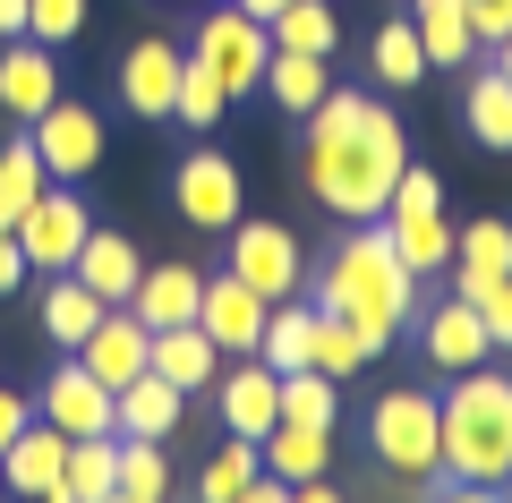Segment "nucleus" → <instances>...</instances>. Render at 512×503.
Here are the masks:
<instances>
[{"label":"nucleus","mask_w":512,"mask_h":503,"mask_svg":"<svg viewBox=\"0 0 512 503\" xmlns=\"http://www.w3.org/2000/svg\"><path fill=\"white\" fill-rule=\"evenodd\" d=\"M299 154H308L299 180H308V197L333 222H384V197H393V180H402V162H410V128L376 94L333 86L308 111V145Z\"/></svg>","instance_id":"obj_1"},{"label":"nucleus","mask_w":512,"mask_h":503,"mask_svg":"<svg viewBox=\"0 0 512 503\" xmlns=\"http://www.w3.org/2000/svg\"><path fill=\"white\" fill-rule=\"evenodd\" d=\"M316 316H342L367 350H393L410 316H419V273L393 256V239L376 222H350L325 248V273H316Z\"/></svg>","instance_id":"obj_2"},{"label":"nucleus","mask_w":512,"mask_h":503,"mask_svg":"<svg viewBox=\"0 0 512 503\" xmlns=\"http://www.w3.org/2000/svg\"><path fill=\"white\" fill-rule=\"evenodd\" d=\"M436 461L444 478H478V486L512 478V376L461 367L453 393L436 401Z\"/></svg>","instance_id":"obj_3"},{"label":"nucleus","mask_w":512,"mask_h":503,"mask_svg":"<svg viewBox=\"0 0 512 503\" xmlns=\"http://www.w3.org/2000/svg\"><path fill=\"white\" fill-rule=\"evenodd\" d=\"M367 452H376V469H393V478L436 486L444 478V461H436V393H419V384L376 393V410H367Z\"/></svg>","instance_id":"obj_4"},{"label":"nucleus","mask_w":512,"mask_h":503,"mask_svg":"<svg viewBox=\"0 0 512 503\" xmlns=\"http://www.w3.org/2000/svg\"><path fill=\"white\" fill-rule=\"evenodd\" d=\"M86 231H94V214H86V197H77L69 180H43V197L18 214V248H26V273H69L77 265V248H86Z\"/></svg>","instance_id":"obj_5"},{"label":"nucleus","mask_w":512,"mask_h":503,"mask_svg":"<svg viewBox=\"0 0 512 503\" xmlns=\"http://www.w3.org/2000/svg\"><path fill=\"white\" fill-rule=\"evenodd\" d=\"M188 60H205V69L222 77V94H256L265 86V60H274V35H265L248 9H214V18H197Z\"/></svg>","instance_id":"obj_6"},{"label":"nucleus","mask_w":512,"mask_h":503,"mask_svg":"<svg viewBox=\"0 0 512 503\" xmlns=\"http://www.w3.org/2000/svg\"><path fill=\"white\" fill-rule=\"evenodd\" d=\"M171 205H180V222H197V231H231V222L248 214L239 162L231 154H180V171H171Z\"/></svg>","instance_id":"obj_7"},{"label":"nucleus","mask_w":512,"mask_h":503,"mask_svg":"<svg viewBox=\"0 0 512 503\" xmlns=\"http://www.w3.org/2000/svg\"><path fill=\"white\" fill-rule=\"evenodd\" d=\"M265 316H274V299H265V290H248L231 265H222V273H205L197 324H205V342H214L222 359H256V333H265Z\"/></svg>","instance_id":"obj_8"},{"label":"nucleus","mask_w":512,"mask_h":503,"mask_svg":"<svg viewBox=\"0 0 512 503\" xmlns=\"http://www.w3.org/2000/svg\"><path fill=\"white\" fill-rule=\"evenodd\" d=\"M231 273L248 290H265V299H291L308 282V256H299V239L282 222H231Z\"/></svg>","instance_id":"obj_9"},{"label":"nucleus","mask_w":512,"mask_h":503,"mask_svg":"<svg viewBox=\"0 0 512 503\" xmlns=\"http://www.w3.org/2000/svg\"><path fill=\"white\" fill-rule=\"evenodd\" d=\"M26 137H35V154H43V180H86L94 162H103V120H94L86 103H52L43 120H26Z\"/></svg>","instance_id":"obj_10"},{"label":"nucleus","mask_w":512,"mask_h":503,"mask_svg":"<svg viewBox=\"0 0 512 503\" xmlns=\"http://www.w3.org/2000/svg\"><path fill=\"white\" fill-rule=\"evenodd\" d=\"M69 359L86 367L94 384H111V393H120V384H137V376L154 367V333L128 316V307H103V324H94V333L69 350Z\"/></svg>","instance_id":"obj_11"},{"label":"nucleus","mask_w":512,"mask_h":503,"mask_svg":"<svg viewBox=\"0 0 512 503\" xmlns=\"http://www.w3.org/2000/svg\"><path fill=\"white\" fill-rule=\"evenodd\" d=\"M60 469H69V435H60L52 418H26V427L0 444V486H9V495H26V503L52 495Z\"/></svg>","instance_id":"obj_12"},{"label":"nucleus","mask_w":512,"mask_h":503,"mask_svg":"<svg viewBox=\"0 0 512 503\" xmlns=\"http://www.w3.org/2000/svg\"><path fill=\"white\" fill-rule=\"evenodd\" d=\"M180 69H188V52H180V43L146 35L137 52L120 60V103L137 111V120H171V103H180Z\"/></svg>","instance_id":"obj_13"},{"label":"nucleus","mask_w":512,"mask_h":503,"mask_svg":"<svg viewBox=\"0 0 512 503\" xmlns=\"http://www.w3.org/2000/svg\"><path fill=\"white\" fill-rule=\"evenodd\" d=\"M419 350H427V367H444V376L495 359V342H487V324H478L470 299H436V307H427V316H419Z\"/></svg>","instance_id":"obj_14"},{"label":"nucleus","mask_w":512,"mask_h":503,"mask_svg":"<svg viewBox=\"0 0 512 503\" xmlns=\"http://www.w3.org/2000/svg\"><path fill=\"white\" fill-rule=\"evenodd\" d=\"M214 410H222V427L231 435H265V427H282V376L265 359H239L231 376H214Z\"/></svg>","instance_id":"obj_15"},{"label":"nucleus","mask_w":512,"mask_h":503,"mask_svg":"<svg viewBox=\"0 0 512 503\" xmlns=\"http://www.w3.org/2000/svg\"><path fill=\"white\" fill-rule=\"evenodd\" d=\"M52 103H60V60H52V43L18 35L9 52H0V111H9V120H43Z\"/></svg>","instance_id":"obj_16"},{"label":"nucleus","mask_w":512,"mask_h":503,"mask_svg":"<svg viewBox=\"0 0 512 503\" xmlns=\"http://www.w3.org/2000/svg\"><path fill=\"white\" fill-rule=\"evenodd\" d=\"M35 418H52L69 444H77V435H111V384H94L77 359H60L52 376H43V410Z\"/></svg>","instance_id":"obj_17"},{"label":"nucleus","mask_w":512,"mask_h":503,"mask_svg":"<svg viewBox=\"0 0 512 503\" xmlns=\"http://www.w3.org/2000/svg\"><path fill=\"white\" fill-rule=\"evenodd\" d=\"M197 299H205V273L197 265H146L137 290H128V316L163 333V324H197Z\"/></svg>","instance_id":"obj_18"},{"label":"nucleus","mask_w":512,"mask_h":503,"mask_svg":"<svg viewBox=\"0 0 512 503\" xmlns=\"http://www.w3.org/2000/svg\"><path fill=\"white\" fill-rule=\"evenodd\" d=\"M69 273H77V282H86L103 307H128V290H137L146 256H137V239H128V231H86V248H77Z\"/></svg>","instance_id":"obj_19"},{"label":"nucleus","mask_w":512,"mask_h":503,"mask_svg":"<svg viewBox=\"0 0 512 503\" xmlns=\"http://www.w3.org/2000/svg\"><path fill=\"white\" fill-rule=\"evenodd\" d=\"M256 452H265V478L308 486V478H325V469H333V427H299V418H282V427L256 435Z\"/></svg>","instance_id":"obj_20"},{"label":"nucleus","mask_w":512,"mask_h":503,"mask_svg":"<svg viewBox=\"0 0 512 503\" xmlns=\"http://www.w3.org/2000/svg\"><path fill=\"white\" fill-rule=\"evenodd\" d=\"M410 26H419L427 69H470L478 35H470V0H410Z\"/></svg>","instance_id":"obj_21"},{"label":"nucleus","mask_w":512,"mask_h":503,"mask_svg":"<svg viewBox=\"0 0 512 503\" xmlns=\"http://www.w3.org/2000/svg\"><path fill=\"white\" fill-rule=\"evenodd\" d=\"M180 401H188L180 384H163V376L146 367L137 384H120V393H111V435H154V444H163V435L180 427Z\"/></svg>","instance_id":"obj_22"},{"label":"nucleus","mask_w":512,"mask_h":503,"mask_svg":"<svg viewBox=\"0 0 512 503\" xmlns=\"http://www.w3.org/2000/svg\"><path fill=\"white\" fill-rule=\"evenodd\" d=\"M154 376L180 384V393H205V384L222 376V350L205 342V324H163V333H154Z\"/></svg>","instance_id":"obj_23"},{"label":"nucleus","mask_w":512,"mask_h":503,"mask_svg":"<svg viewBox=\"0 0 512 503\" xmlns=\"http://www.w3.org/2000/svg\"><path fill=\"white\" fill-rule=\"evenodd\" d=\"M265 94H274V111L308 120V111L333 94V60H316V52H274V60H265Z\"/></svg>","instance_id":"obj_24"},{"label":"nucleus","mask_w":512,"mask_h":503,"mask_svg":"<svg viewBox=\"0 0 512 503\" xmlns=\"http://www.w3.org/2000/svg\"><path fill=\"white\" fill-rule=\"evenodd\" d=\"M94 324H103V299H94L77 273H52V290H43V342H52V350H77Z\"/></svg>","instance_id":"obj_25"},{"label":"nucleus","mask_w":512,"mask_h":503,"mask_svg":"<svg viewBox=\"0 0 512 503\" xmlns=\"http://www.w3.org/2000/svg\"><path fill=\"white\" fill-rule=\"evenodd\" d=\"M308 350H316V307L308 299H274V316L256 333V359L274 367V376H291V367H308Z\"/></svg>","instance_id":"obj_26"},{"label":"nucleus","mask_w":512,"mask_h":503,"mask_svg":"<svg viewBox=\"0 0 512 503\" xmlns=\"http://www.w3.org/2000/svg\"><path fill=\"white\" fill-rule=\"evenodd\" d=\"M367 69H376V86H402V94L436 77V69H427V52H419V26H410V18H384V26H376Z\"/></svg>","instance_id":"obj_27"},{"label":"nucleus","mask_w":512,"mask_h":503,"mask_svg":"<svg viewBox=\"0 0 512 503\" xmlns=\"http://www.w3.org/2000/svg\"><path fill=\"white\" fill-rule=\"evenodd\" d=\"M265 35H274V52H316V60L342 52V18H333L325 0H291L282 18H265Z\"/></svg>","instance_id":"obj_28"},{"label":"nucleus","mask_w":512,"mask_h":503,"mask_svg":"<svg viewBox=\"0 0 512 503\" xmlns=\"http://www.w3.org/2000/svg\"><path fill=\"white\" fill-rule=\"evenodd\" d=\"M384 239H393V256H402L419 282H436L444 265H453V222L444 214H410V222H384Z\"/></svg>","instance_id":"obj_29"},{"label":"nucleus","mask_w":512,"mask_h":503,"mask_svg":"<svg viewBox=\"0 0 512 503\" xmlns=\"http://www.w3.org/2000/svg\"><path fill=\"white\" fill-rule=\"evenodd\" d=\"M470 137L487 145V154H512V77L504 69L470 77Z\"/></svg>","instance_id":"obj_30"},{"label":"nucleus","mask_w":512,"mask_h":503,"mask_svg":"<svg viewBox=\"0 0 512 503\" xmlns=\"http://www.w3.org/2000/svg\"><path fill=\"white\" fill-rule=\"evenodd\" d=\"M43 197V154L35 137H9L0 145V231H18V214Z\"/></svg>","instance_id":"obj_31"},{"label":"nucleus","mask_w":512,"mask_h":503,"mask_svg":"<svg viewBox=\"0 0 512 503\" xmlns=\"http://www.w3.org/2000/svg\"><path fill=\"white\" fill-rule=\"evenodd\" d=\"M256 469H265V452H256V444H248V435H231V444H222V452H214V461H205V469H197V495H188V503H231V495H239V486H248V478H256Z\"/></svg>","instance_id":"obj_32"},{"label":"nucleus","mask_w":512,"mask_h":503,"mask_svg":"<svg viewBox=\"0 0 512 503\" xmlns=\"http://www.w3.org/2000/svg\"><path fill=\"white\" fill-rule=\"evenodd\" d=\"M453 265H470V273H512V222H504V214L461 222V231H453Z\"/></svg>","instance_id":"obj_33"},{"label":"nucleus","mask_w":512,"mask_h":503,"mask_svg":"<svg viewBox=\"0 0 512 503\" xmlns=\"http://www.w3.org/2000/svg\"><path fill=\"white\" fill-rule=\"evenodd\" d=\"M282 418H299V427H333V418H342V384L316 376V367H291V376H282Z\"/></svg>","instance_id":"obj_34"},{"label":"nucleus","mask_w":512,"mask_h":503,"mask_svg":"<svg viewBox=\"0 0 512 503\" xmlns=\"http://www.w3.org/2000/svg\"><path fill=\"white\" fill-rule=\"evenodd\" d=\"M367 359H376V350H367V342H359V333H350L342 316H316V350H308V367H316V376L350 384V376H359Z\"/></svg>","instance_id":"obj_35"},{"label":"nucleus","mask_w":512,"mask_h":503,"mask_svg":"<svg viewBox=\"0 0 512 503\" xmlns=\"http://www.w3.org/2000/svg\"><path fill=\"white\" fill-rule=\"evenodd\" d=\"M120 486H128V495L171 503V452L154 444V435H120Z\"/></svg>","instance_id":"obj_36"},{"label":"nucleus","mask_w":512,"mask_h":503,"mask_svg":"<svg viewBox=\"0 0 512 503\" xmlns=\"http://www.w3.org/2000/svg\"><path fill=\"white\" fill-rule=\"evenodd\" d=\"M222 103H231V94H222V77L205 69V60H188V69H180V103H171V120H180V128H197V137H205V128L222 120Z\"/></svg>","instance_id":"obj_37"},{"label":"nucleus","mask_w":512,"mask_h":503,"mask_svg":"<svg viewBox=\"0 0 512 503\" xmlns=\"http://www.w3.org/2000/svg\"><path fill=\"white\" fill-rule=\"evenodd\" d=\"M410 214H444V180L419 171V162H402V180H393V197H384V222H410Z\"/></svg>","instance_id":"obj_38"},{"label":"nucleus","mask_w":512,"mask_h":503,"mask_svg":"<svg viewBox=\"0 0 512 503\" xmlns=\"http://www.w3.org/2000/svg\"><path fill=\"white\" fill-rule=\"evenodd\" d=\"M26 35L52 43V52L77 43V35H86V0H26Z\"/></svg>","instance_id":"obj_39"},{"label":"nucleus","mask_w":512,"mask_h":503,"mask_svg":"<svg viewBox=\"0 0 512 503\" xmlns=\"http://www.w3.org/2000/svg\"><path fill=\"white\" fill-rule=\"evenodd\" d=\"M470 35H478V52H495L512 35V0H470Z\"/></svg>","instance_id":"obj_40"},{"label":"nucleus","mask_w":512,"mask_h":503,"mask_svg":"<svg viewBox=\"0 0 512 503\" xmlns=\"http://www.w3.org/2000/svg\"><path fill=\"white\" fill-rule=\"evenodd\" d=\"M427 503H512V495H504V486H478V478H436Z\"/></svg>","instance_id":"obj_41"},{"label":"nucleus","mask_w":512,"mask_h":503,"mask_svg":"<svg viewBox=\"0 0 512 503\" xmlns=\"http://www.w3.org/2000/svg\"><path fill=\"white\" fill-rule=\"evenodd\" d=\"M26 290V248H18V231H0V299H18Z\"/></svg>","instance_id":"obj_42"},{"label":"nucleus","mask_w":512,"mask_h":503,"mask_svg":"<svg viewBox=\"0 0 512 503\" xmlns=\"http://www.w3.org/2000/svg\"><path fill=\"white\" fill-rule=\"evenodd\" d=\"M26 418H35V401H26V393H9V384H0V444H9V435H18Z\"/></svg>","instance_id":"obj_43"},{"label":"nucleus","mask_w":512,"mask_h":503,"mask_svg":"<svg viewBox=\"0 0 512 503\" xmlns=\"http://www.w3.org/2000/svg\"><path fill=\"white\" fill-rule=\"evenodd\" d=\"M231 503H291V486H282V478H265V469H256V478L248 486H239V495Z\"/></svg>","instance_id":"obj_44"},{"label":"nucleus","mask_w":512,"mask_h":503,"mask_svg":"<svg viewBox=\"0 0 512 503\" xmlns=\"http://www.w3.org/2000/svg\"><path fill=\"white\" fill-rule=\"evenodd\" d=\"M291 503H350V495L333 478H308V486H291Z\"/></svg>","instance_id":"obj_45"},{"label":"nucleus","mask_w":512,"mask_h":503,"mask_svg":"<svg viewBox=\"0 0 512 503\" xmlns=\"http://www.w3.org/2000/svg\"><path fill=\"white\" fill-rule=\"evenodd\" d=\"M26 35V0H0V43H18Z\"/></svg>","instance_id":"obj_46"},{"label":"nucleus","mask_w":512,"mask_h":503,"mask_svg":"<svg viewBox=\"0 0 512 503\" xmlns=\"http://www.w3.org/2000/svg\"><path fill=\"white\" fill-rule=\"evenodd\" d=\"M231 9H248V18L265 26V18H282V9H291V0H231Z\"/></svg>","instance_id":"obj_47"},{"label":"nucleus","mask_w":512,"mask_h":503,"mask_svg":"<svg viewBox=\"0 0 512 503\" xmlns=\"http://www.w3.org/2000/svg\"><path fill=\"white\" fill-rule=\"evenodd\" d=\"M495 69H504V77H512V35H504V43H495Z\"/></svg>","instance_id":"obj_48"},{"label":"nucleus","mask_w":512,"mask_h":503,"mask_svg":"<svg viewBox=\"0 0 512 503\" xmlns=\"http://www.w3.org/2000/svg\"><path fill=\"white\" fill-rule=\"evenodd\" d=\"M103 503H154V495H128V486H111V495Z\"/></svg>","instance_id":"obj_49"},{"label":"nucleus","mask_w":512,"mask_h":503,"mask_svg":"<svg viewBox=\"0 0 512 503\" xmlns=\"http://www.w3.org/2000/svg\"><path fill=\"white\" fill-rule=\"evenodd\" d=\"M0 503H9V486H0Z\"/></svg>","instance_id":"obj_50"},{"label":"nucleus","mask_w":512,"mask_h":503,"mask_svg":"<svg viewBox=\"0 0 512 503\" xmlns=\"http://www.w3.org/2000/svg\"><path fill=\"white\" fill-rule=\"evenodd\" d=\"M504 495H512V478H504Z\"/></svg>","instance_id":"obj_51"}]
</instances>
